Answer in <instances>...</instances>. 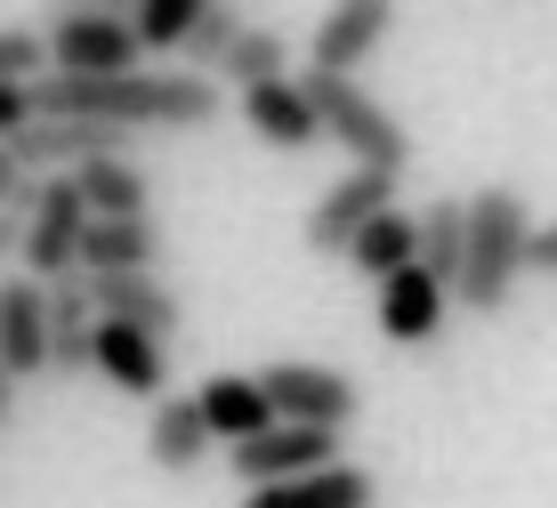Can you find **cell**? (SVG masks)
<instances>
[{"label": "cell", "instance_id": "484cf974", "mask_svg": "<svg viewBox=\"0 0 557 508\" xmlns=\"http://www.w3.org/2000/svg\"><path fill=\"white\" fill-rule=\"evenodd\" d=\"M49 65V41L33 25H0V82H33Z\"/></svg>", "mask_w": 557, "mask_h": 508}, {"label": "cell", "instance_id": "8992f818", "mask_svg": "<svg viewBox=\"0 0 557 508\" xmlns=\"http://www.w3.org/2000/svg\"><path fill=\"white\" fill-rule=\"evenodd\" d=\"M396 202V170H372V162H356L348 178H332L315 194V210L299 219V234H307V250L315 259H339V250L356 243V226L372 219V210H388Z\"/></svg>", "mask_w": 557, "mask_h": 508}, {"label": "cell", "instance_id": "52a82bcc", "mask_svg": "<svg viewBox=\"0 0 557 508\" xmlns=\"http://www.w3.org/2000/svg\"><path fill=\"white\" fill-rule=\"evenodd\" d=\"M49 73H129L138 65V25L129 16H106V9H82V16H49Z\"/></svg>", "mask_w": 557, "mask_h": 508}, {"label": "cell", "instance_id": "d6986e66", "mask_svg": "<svg viewBox=\"0 0 557 508\" xmlns=\"http://www.w3.org/2000/svg\"><path fill=\"white\" fill-rule=\"evenodd\" d=\"M129 267H162V226L146 219H89L82 226V275H129Z\"/></svg>", "mask_w": 557, "mask_h": 508}, {"label": "cell", "instance_id": "e0dca14e", "mask_svg": "<svg viewBox=\"0 0 557 508\" xmlns=\"http://www.w3.org/2000/svg\"><path fill=\"white\" fill-rule=\"evenodd\" d=\"M73 186H82L89 219H146V210H153V178H146L138 162H129L122 146L82 153V162H73Z\"/></svg>", "mask_w": 557, "mask_h": 508}, {"label": "cell", "instance_id": "cb8c5ba5", "mask_svg": "<svg viewBox=\"0 0 557 508\" xmlns=\"http://www.w3.org/2000/svg\"><path fill=\"white\" fill-rule=\"evenodd\" d=\"M210 9V0H138L129 9V25H138V49L146 57H178V41H186V25Z\"/></svg>", "mask_w": 557, "mask_h": 508}, {"label": "cell", "instance_id": "8fae6325", "mask_svg": "<svg viewBox=\"0 0 557 508\" xmlns=\"http://www.w3.org/2000/svg\"><path fill=\"white\" fill-rule=\"evenodd\" d=\"M89 371L98 380H113L122 396H162L170 387V339H153V331H138V323H113V315H98V339H89Z\"/></svg>", "mask_w": 557, "mask_h": 508}, {"label": "cell", "instance_id": "83f0119b", "mask_svg": "<svg viewBox=\"0 0 557 508\" xmlns=\"http://www.w3.org/2000/svg\"><path fill=\"white\" fill-rule=\"evenodd\" d=\"M525 275L557 283V219H533V243H525Z\"/></svg>", "mask_w": 557, "mask_h": 508}, {"label": "cell", "instance_id": "f1b7e54d", "mask_svg": "<svg viewBox=\"0 0 557 508\" xmlns=\"http://www.w3.org/2000/svg\"><path fill=\"white\" fill-rule=\"evenodd\" d=\"M33 113H41V106H33V82H0V138H16Z\"/></svg>", "mask_w": 557, "mask_h": 508}, {"label": "cell", "instance_id": "603a6c76", "mask_svg": "<svg viewBox=\"0 0 557 508\" xmlns=\"http://www.w3.org/2000/svg\"><path fill=\"white\" fill-rule=\"evenodd\" d=\"M460 250H469V194H445V202H429L420 210V267H429V275H460Z\"/></svg>", "mask_w": 557, "mask_h": 508}, {"label": "cell", "instance_id": "7a4b0ae2", "mask_svg": "<svg viewBox=\"0 0 557 508\" xmlns=\"http://www.w3.org/2000/svg\"><path fill=\"white\" fill-rule=\"evenodd\" d=\"M525 243H533V202L517 186H476L469 194V250H460V275H453V307L469 315H502L525 283Z\"/></svg>", "mask_w": 557, "mask_h": 508}, {"label": "cell", "instance_id": "1f68e13d", "mask_svg": "<svg viewBox=\"0 0 557 508\" xmlns=\"http://www.w3.org/2000/svg\"><path fill=\"white\" fill-rule=\"evenodd\" d=\"M9 412H16V371L0 363V428H9Z\"/></svg>", "mask_w": 557, "mask_h": 508}, {"label": "cell", "instance_id": "7402d4cb", "mask_svg": "<svg viewBox=\"0 0 557 508\" xmlns=\"http://www.w3.org/2000/svg\"><path fill=\"white\" fill-rule=\"evenodd\" d=\"M275 73H292V33L283 25H243L235 49H226V65H219V82L243 89V82H275Z\"/></svg>", "mask_w": 557, "mask_h": 508}, {"label": "cell", "instance_id": "2e32d148", "mask_svg": "<svg viewBox=\"0 0 557 508\" xmlns=\"http://www.w3.org/2000/svg\"><path fill=\"white\" fill-rule=\"evenodd\" d=\"M210 420H202V404L195 396H153V412H146V460L162 468V476H195V468L210 460Z\"/></svg>", "mask_w": 557, "mask_h": 508}, {"label": "cell", "instance_id": "5b68a950", "mask_svg": "<svg viewBox=\"0 0 557 508\" xmlns=\"http://www.w3.org/2000/svg\"><path fill=\"white\" fill-rule=\"evenodd\" d=\"M372 323H380V339H396V347H436L445 323H453V283L429 275L420 259H405L396 275L372 283Z\"/></svg>", "mask_w": 557, "mask_h": 508}, {"label": "cell", "instance_id": "9a60e30c", "mask_svg": "<svg viewBox=\"0 0 557 508\" xmlns=\"http://www.w3.org/2000/svg\"><path fill=\"white\" fill-rule=\"evenodd\" d=\"M89 339H98V299H89V275H49V371L57 380H82L89 371Z\"/></svg>", "mask_w": 557, "mask_h": 508}, {"label": "cell", "instance_id": "6da1fadb", "mask_svg": "<svg viewBox=\"0 0 557 508\" xmlns=\"http://www.w3.org/2000/svg\"><path fill=\"white\" fill-rule=\"evenodd\" d=\"M33 106L41 113H98L122 129H210L226 113L219 73H33Z\"/></svg>", "mask_w": 557, "mask_h": 508}, {"label": "cell", "instance_id": "f546056e", "mask_svg": "<svg viewBox=\"0 0 557 508\" xmlns=\"http://www.w3.org/2000/svg\"><path fill=\"white\" fill-rule=\"evenodd\" d=\"M82 9H106V16H129L138 0H49V16H82Z\"/></svg>", "mask_w": 557, "mask_h": 508}, {"label": "cell", "instance_id": "44dd1931", "mask_svg": "<svg viewBox=\"0 0 557 508\" xmlns=\"http://www.w3.org/2000/svg\"><path fill=\"white\" fill-rule=\"evenodd\" d=\"M195 404H202V420H210V436H219V444H243V436H259V428L275 420L267 387L243 380V371H219V380H202Z\"/></svg>", "mask_w": 557, "mask_h": 508}, {"label": "cell", "instance_id": "d4e9b609", "mask_svg": "<svg viewBox=\"0 0 557 508\" xmlns=\"http://www.w3.org/2000/svg\"><path fill=\"white\" fill-rule=\"evenodd\" d=\"M235 33H243V16L226 9V0H210V9L195 16V25H186V41H178V57L195 73H219L226 65V49H235Z\"/></svg>", "mask_w": 557, "mask_h": 508}, {"label": "cell", "instance_id": "5bb4252c", "mask_svg": "<svg viewBox=\"0 0 557 508\" xmlns=\"http://www.w3.org/2000/svg\"><path fill=\"white\" fill-rule=\"evenodd\" d=\"M0 363L16 380H41L49 371V283L41 275L0 283Z\"/></svg>", "mask_w": 557, "mask_h": 508}, {"label": "cell", "instance_id": "4fadbf2b", "mask_svg": "<svg viewBox=\"0 0 557 508\" xmlns=\"http://www.w3.org/2000/svg\"><path fill=\"white\" fill-rule=\"evenodd\" d=\"M243 508H372V468H356L348 453L299 468V476H267L243 493Z\"/></svg>", "mask_w": 557, "mask_h": 508}, {"label": "cell", "instance_id": "7c38bea8", "mask_svg": "<svg viewBox=\"0 0 557 508\" xmlns=\"http://www.w3.org/2000/svg\"><path fill=\"white\" fill-rule=\"evenodd\" d=\"M235 97H243V129L267 138L275 153L323 146V122H315V106H307V82H292V73H275V82H243Z\"/></svg>", "mask_w": 557, "mask_h": 508}, {"label": "cell", "instance_id": "3957f363", "mask_svg": "<svg viewBox=\"0 0 557 508\" xmlns=\"http://www.w3.org/2000/svg\"><path fill=\"white\" fill-rule=\"evenodd\" d=\"M307 106H315L323 138H332L339 153H356V162L396 170V178H405L412 138H405V122H396V113L363 89V73H315V65H307Z\"/></svg>", "mask_w": 557, "mask_h": 508}, {"label": "cell", "instance_id": "4dcf8cb0", "mask_svg": "<svg viewBox=\"0 0 557 508\" xmlns=\"http://www.w3.org/2000/svg\"><path fill=\"white\" fill-rule=\"evenodd\" d=\"M16 234H25V210H0V259H16Z\"/></svg>", "mask_w": 557, "mask_h": 508}, {"label": "cell", "instance_id": "277c9868", "mask_svg": "<svg viewBox=\"0 0 557 508\" xmlns=\"http://www.w3.org/2000/svg\"><path fill=\"white\" fill-rule=\"evenodd\" d=\"M82 226H89V202L82 186H73V170H41V186H33L25 202V234H16V259H25V275H73L82 267Z\"/></svg>", "mask_w": 557, "mask_h": 508}, {"label": "cell", "instance_id": "ffe728a7", "mask_svg": "<svg viewBox=\"0 0 557 508\" xmlns=\"http://www.w3.org/2000/svg\"><path fill=\"white\" fill-rule=\"evenodd\" d=\"M339 259H348L363 283L396 275L405 259H420V210H396V202H388V210H372V219L356 226V243L339 250Z\"/></svg>", "mask_w": 557, "mask_h": 508}, {"label": "cell", "instance_id": "ac0fdd59", "mask_svg": "<svg viewBox=\"0 0 557 508\" xmlns=\"http://www.w3.org/2000/svg\"><path fill=\"white\" fill-rule=\"evenodd\" d=\"M89 299L113 323H138L153 339H178V290L153 283V267H129V275H89Z\"/></svg>", "mask_w": 557, "mask_h": 508}, {"label": "cell", "instance_id": "4316f807", "mask_svg": "<svg viewBox=\"0 0 557 508\" xmlns=\"http://www.w3.org/2000/svg\"><path fill=\"white\" fill-rule=\"evenodd\" d=\"M33 186H41V170H25V162H16V146L0 138V210H25Z\"/></svg>", "mask_w": 557, "mask_h": 508}, {"label": "cell", "instance_id": "30bf717a", "mask_svg": "<svg viewBox=\"0 0 557 508\" xmlns=\"http://www.w3.org/2000/svg\"><path fill=\"white\" fill-rule=\"evenodd\" d=\"M388 25H396V0H332L307 25V65L315 73H363L372 49L388 41Z\"/></svg>", "mask_w": 557, "mask_h": 508}, {"label": "cell", "instance_id": "ba28073f", "mask_svg": "<svg viewBox=\"0 0 557 508\" xmlns=\"http://www.w3.org/2000/svg\"><path fill=\"white\" fill-rule=\"evenodd\" d=\"M339 436H348V428H315V420H283V412H275L259 436L226 444V460H235L243 484H267V476H299V468L339 460Z\"/></svg>", "mask_w": 557, "mask_h": 508}, {"label": "cell", "instance_id": "9c48e42d", "mask_svg": "<svg viewBox=\"0 0 557 508\" xmlns=\"http://www.w3.org/2000/svg\"><path fill=\"white\" fill-rule=\"evenodd\" d=\"M259 387H267V404H275L283 420L356 428V412H363L356 380H348V371H332V363H267V371H259Z\"/></svg>", "mask_w": 557, "mask_h": 508}]
</instances>
